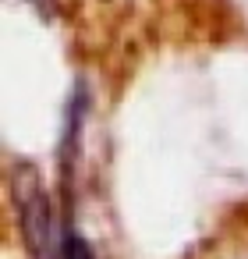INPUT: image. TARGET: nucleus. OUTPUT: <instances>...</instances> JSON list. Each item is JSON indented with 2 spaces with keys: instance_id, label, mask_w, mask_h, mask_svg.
<instances>
[]
</instances>
